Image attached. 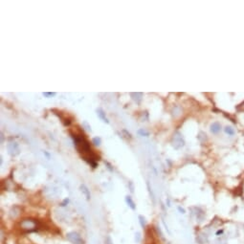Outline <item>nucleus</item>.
I'll return each mask as SVG.
<instances>
[{
    "label": "nucleus",
    "mask_w": 244,
    "mask_h": 244,
    "mask_svg": "<svg viewBox=\"0 0 244 244\" xmlns=\"http://www.w3.org/2000/svg\"><path fill=\"white\" fill-rule=\"evenodd\" d=\"M19 225H20V228L23 230V231L28 232V233L35 232L36 230L38 229V222H36V220L32 219V218L23 219Z\"/></svg>",
    "instance_id": "obj_1"
},
{
    "label": "nucleus",
    "mask_w": 244,
    "mask_h": 244,
    "mask_svg": "<svg viewBox=\"0 0 244 244\" xmlns=\"http://www.w3.org/2000/svg\"><path fill=\"white\" fill-rule=\"evenodd\" d=\"M66 239L72 244H84V240L77 232H69L66 234Z\"/></svg>",
    "instance_id": "obj_2"
},
{
    "label": "nucleus",
    "mask_w": 244,
    "mask_h": 244,
    "mask_svg": "<svg viewBox=\"0 0 244 244\" xmlns=\"http://www.w3.org/2000/svg\"><path fill=\"white\" fill-rule=\"evenodd\" d=\"M8 151L12 156H16L17 154H19V146L16 144V143H10L8 146Z\"/></svg>",
    "instance_id": "obj_3"
},
{
    "label": "nucleus",
    "mask_w": 244,
    "mask_h": 244,
    "mask_svg": "<svg viewBox=\"0 0 244 244\" xmlns=\"http://www.w3.org/2000/svg\"><path fill=\"white\" fill-rule=\"evenodd\" d=\"M81 192H82V194L84 195V197L86 198V200H90L91 199V193H90V190L88 188H87V186L85 185V184H81Z\"/></svg>",
    "instance_id": "obj_4"
},
{
    "label": "nucleus",
    "mask_w": 244,
    "mask_h": 244,
    "mask_svg": "<svg viewBox=\"0 0 244 244\" xmlns=\"http://www.w3.org/2000/svg\"><path fill=\"white\" fill-rule=\"evenodd\" d=\"M96 112H97V115H98V117L102 120V121L105 123H109V120L107 119L106 117V115H105V112L104 111V110L102 108H98L96 110Z\"/></svg>",
    "instance_id": "obj_5"
},
{
    "label": "nucleus",
    "mask_w": 244,
    "mask_h": 244,
    "mask_svg": "<svg viewBox=\"0 0 244 244\" xmlns=\"http://www.w3.org/2000/svg\"><path fill=\"white\" fill-rule=\"evenodd\" d=\"M126 202L127 206L129 207V208H130L132 211H135V210H136V204H135L134 200L132 199V197H131L130 195H126Z\"/></svg>",
    "instance_id": "obj_6"
},
{
    "label": "nucleus",
    "mask_w": 244,
    "mask_h": 244,
    "mask_svg": "<svg viewBox=\"0 0 244 244\" xmlns=\"http://www.w3.org/2000/svg\"><path fill=\"white\" fill-rule=\"evenodd\" d=\"M131 97H133V100L135 101L137 104H140L142 101V97H143V93H140V92H136V93H130Z\"/></svg>",
    "instance_id": "obj_7"
},
{
    "label": "nucleus",
    "mask_w": 244,
    "mask_h": 244,
    "mask_svg": "<svg viewBox=\"0 0 244 244\" xmlns=\"http://www.w3.org/2000/svg\"><path fill=\"white\" fill-rule=\"evenodd\" d=\"M137 133H138V135H140L142 137H149V132L146 129H145V128H140V129H138Z\"/></svg>",
    "instance_id": "obj_8"
},
{
    "label": "nucleus",
    "mask_w": 244,
    "mask_h": 244,
    "mask_svg": "<svg viewBox=\"0 0 244 244\" xmlns=\"http://www.w3.org/2000/svg\"><path fill=\"white\" fill-rule=\"evenodd\" d=\"M211 132H214V133L218 132L220 130V126L218 125L217 123H213V125H211Z\"/></svg>",
    "instance_id": "obj_9"
},
{
    "label": "nucleus",
    "mask_w": 244,
    "mask_h": 244,
    "mask_svg": "<svg viewBox=\"0 0 244 244\" xmlns=\"http://www.w3.org/2000/svg\"><path fill=\"white\" fill-rule=\"evenodd\" d=\"M138 218H139V223H140V225H141V227H142L143 229L146 228V218H145L143 215H139V216H138Z\"/></svg>",
    "instance_id": "obj_10"
},
{
    "label": "nucleus",
    "mask_w": 244,
    "mask_h": 244,
    "mask_svg": "<svg viewBox=\"0 0 244 244\" xmlns=\"http://www.w3.org/2000/svg\"><path fill=\"white\" fill-rule=\"evenodd\" d=\"M92 144L95 145V146H100L101 144H102V139H101L100 137H94L93 139H92Z\"/></svg>",
    "instance_id": "obj_11"
},
{
    "label": "nucleus",
    "mask_w": 244,
    "mask_h": 244,
    "mask_svg": "<svg viewBox=\"0 0 244 244\" xmlns=\"http://www.w3.org/2000/svg\"><path fill=\"white\" fill-rule=\"evenodd\" d=\"M43 96L46 97V98H52V97H55L57 95L56 92H43Z\"/></svg>",
    "instance_id": "obj_12"
},
{
    "label": "nucleus",
    "mask_w": 244,
    "mask_h": 244,
    "mask_svg": "<svg viewBox=\"0 0 244 244\" xmlns=\"http://www.w3.org/2000/svg\"><path fill=\"white\" fill-rule=\"evenodd\" d=\"M146 186H148L149 192V194H150V196H151V198H152V200H153V202H154V194H153V192L151 191V190H152V189L150 188V185H149V181L146 182Z\"/></svg>",
    "instance_id": "obj_13"
},
{
    "label": "nucleus",
    "mask_w": 244,
    "mask_h": 244,
    "mask_svg": "<svg viewBox=\"0 0 244 244\" xmlns=\"http://www.w3.org/2000/svg\"><path fill=\"white\" fill-rule=\"evenodd\" d=\"M104 244H113V240L110 236H107L104 239Z\"/></svg>",
    "instance_id": "obj_14"
},
{
    "label": "nucleus",
    "mask_w": 244,
    "mask_h": 244,
    "mask_svg": "<svg viewBox=\"0 0 244 244\" xmlns=\"http://www.w3.org/2000/svg\"><path fill=\"white\" fill-rule=\"evenodd\" d=\"M141 238H142L141 234H140L139 232H137V233L135 234V242H136V243H139V242L141 241Z\"/></svg>",
    "instance_id": "obj_15"
},
{
    "label": "nucleus",
    "mask_w": 244,
    "mask_h": 244,
    "mask_svg": "<svg viewBox=\"0 0 244 244\" xmlns=\"http://www.w3.org/2000/svg\"><path fill=\"white\" fill-rule=\"evenodd\" d=\"M155 229H156V232H157V234H158V236L163 239V240H165V237H164V236H163V234H162V232H161V230H160V228L157 226V227H155Z\"/></svg>",
    "instance_id": "obj_16"
},
{
    "label": "nucleus",
    "mask_w": 244,
    "mask_h": 244,
    "mask_svg": "<svg viewBox=\"0 0 244 244\" xmlns=\"http://www.w3.org/2000/svg\"><path fill=\"white\" fill-rule=\"evenodd\" d=\"M123 133H126V137L127 138V139H131V138H132L131 134L126 129H123Z\"/></svg>",
    "instance_id": "obj_17"
},
{
    "label": "nucleus",
    "mask_w": 244,
    "mask_h": 244,
    "mask_svg": "<svg viewBox=\"0 0 244 244\" xmlns=\"http://www.w3.org/2000/svg\"><path fill=\"white\" fill-rule=\"evenodd\" d=\"M68 203H69V198H65V199H64V200L62 201V203L61 204V206L64 207V206H66Z\"/></svg>",
    "instance_id": "obj_18"
},
{
    "label": "nucleus",
    "mask_w": 244,
    "mask_h": 244,
    "mask_svg": "<svg viewBox=\"0 0 244 244\" xmlns=\"http://www.w3.org/2000/svg\"><path fill=\"white\" fill-rule=\"evenodd\" d=\"M84 125L86 126V129H87V130H90V131H91V126H88V123H87V122H84Z\"/></svg>",
    "instance_id": "obj_19"
},
{
    "label": "nucleus",
    "mask_w": 244,
    "mask_h": 244,
    "mask_svg": "<svg viewBox=\"0 0 244 244\" xmlns=\"http://www.w3.org/2000/svg\"><path fill=\"white\" fill-rule=\"evenodd\" d=\"M104 164H106V165L108 166V167H107V169H108L110 170V172H112V170H113V169L111 168V165H110V164H109L108 162H104Z\"/></svg>",
    "instance_id": "obj_20"
},
{
    "label": "nucleus",
    "mask_w": 244,
    "mask_h": 244,
    "mask_svg": "<svg viewBox=\"0 0 244 244\" xmlns=\"http://www.w3.org/2000/svg\"><path fill=\"white\" fill-rule=\"evenodd\" d=\"M178 211H180V214H185V210H184L183 208H181V207H178Z\"/></svg>",
    "instance_id": "obj_21"
},
{
    "label": "nucleus",
    "mask_w": 244,
    "mask_h": 244,
    "mask_svg": "<svg viewBox=\"0 0 244 244\" xmlns=\"http://www.w3.org/2000/svg\"><path fill=\"white\" fill-rule=\"evenodd\" d=\"M129 184H130V192H134V188H133V185H132L131 182H129Z\"/></svg>",
    "instance_id": "obj_22"
},
{
    "label": "nucleus",
    "mask_w": 244,
    "mask_h": 244,
    "mask_svg": "<svg viewBox=\"0 0 244 244\" xmlns=\"http://www.w3.org/2000/svg\"><path fill=\"white\" fill-rule=\"evenodd\" d=\"M223 233V231H218L217 233H216V236H219V234H221Z\"/></svg>",
    "instance_id": "obj_23"
}]
</instances>
